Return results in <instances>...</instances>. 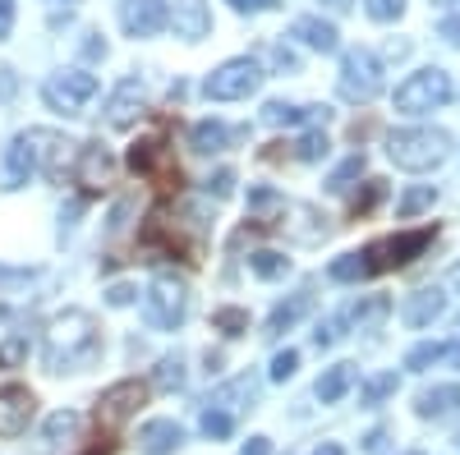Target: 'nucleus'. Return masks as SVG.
<instances>
[{"mask_svg":"<svg viewBox=\"0 0 460 455\" xmlns=\"http://www.w3.org/2000/svg\"><path fill=\"white\" fill-rule=\"evenodd\" d=\"M410 455H419V451H410Z\"/></svg>","mask_w":460,"mask_h":455,"instance_id":"nucleus-52","label":"nucleus"},{"mask_svg":"<svg viewBox=\"0 0 460 455\" xmlns=\"http://www.w3.org/2000/svg\"><path fill=\"white\" fill-rule=\"evenodd\" d=\"M212 322H217V331H226V336H244V331H249V313H244V309H217Z\"/></svg>","mask_w":460,"mask_h":455,"instance_id":"nucleus-32","label":"nucleus"},{"mask_svg":"<svg viewBox=\"0 0 460 455\" xmlns=\"http://www.w3.org/2000/svg\"><path fill=\"white\" fill-rule=\"evenodd\" d=\"M438 313H442V290H419V294L405 303V322H410V327H429Z\"/></svg>","mask_w":460,"mask_h":455,"instance_id":"nucleus-23","label":"nucleus"},{"mask_svg":"<svg viewBox=\"0 0 460 455\" xmlns=\"http://www.w3.org/2000/svg\"><path fill=\"white\" fill-rule=\"evenodd\" d=\"M203 433L208 437H230V433H235V414H230V409H203Z\"/></svg>","mask_w":460,"mask_h":455,"instance_id":"nucleus-31","label":"nucleus"},{"mask_svg":"<svg viewBox=\"0 0 460 455\" xmlns=\"http://www.w3.org/2000/svg\"><path fill=\"white\" fill-rule=\"evenodd\" d=\"M327 10H350V0H323Z\"/></svg>","mask_w":460,"mask_h":455,"instance_id":"nucleus-50","label":"nucleus"},{"mask_svg":"<svg viewBox=\"0 0 460 455\" xmlns=\"http://www.w3.org/2000/svg\"><path fill=\"white\" fill-rule=\"evenodd\" d=\"M433 203V188H414V194L401 198V216H414V212H424Z\"/></svg>","mask_w":460,"mask_h":455,"instance_id":"nucleus-39","label":"nucleus"},{"mask_svg":"<svg viewBox=\"0 0 460 455\" xmlns=\"http://www.w3.org/2000/svg\"><path fill=\"white\" fill-rule=\"evenodd\" d=\"M382 194H387V184H382V179H368V184H364V194H355V203H350V216H355V221L368 216V212L382 203Z\"/></svg>","mask_w":460,"mask_h":455,"instance_id":"nucleus-30","label":"nucleus"},{"mask_svg":"<svg viewBox=\"0 0 460 455\" xmlns=\"http://www.w3.org/2000/svg\"><path fill=\"white\" fill-rule=\"evenodd\" d=\"M359 171H364V157H350V162H345V166L332 175V184H327V188H332V194H341V188H350V179H355Z\"/></svg>","mask_w":460,"mask_h":455,"instance_id":"nucleus-38","label":"nucleus"},{"mask_svg":"<svg viewBox=\"0 0 460 455\" xmlns=\"http://www.w3.org/2000/svg\"><path fill=\"white\" fill-rule=\"evenodd\" d=\"M230 5H235L240 14H262V10H272L277 0H230Z\"/></svg>","mask_w":460,"mask_h":455,"instance_id":"nucleus-43","label":"nucleus"},{"mask_svg":"<svg viewBox=\"0 0 460 455\" xmlns=\"http://www.w3.org/2000/svg\"><path fill=\"white\" fill-rule=\"evenodd\" d=\"M93 92H97V79H93L88 69H60V74H51L47 88H42L47 106L60 110V116H79Z\"/></svg>","mask_w":460,"mask_h":455,"instance_id":"nucleus-9","label":"nucleus"},{"mask_svg":"<svg viewBox=\"0 0 460 455\" xmlns=\"http://www.w3.org/2000/svg\"><path fill=\"white\" fill-rule=\"evenodd\" d=\"M368 19H377V23H392V19H401L405 14V0H368Z\"/></svg>","mask_w":460,"mask_h":455,"instance_id":"nucleus-34","label":"nucleus"},{"mask_svg":"<svg viewBox=\"0 0 460 455\" xmlns=\"http://www.w3.org/2000/svg\"><path fill=\"white\" fill-rule=\"evenodd\" d=\"M295 368H299V354H295V350H281V354L272 359V377H277V382H286Z\"/></svg>","mask_w":460,"mask_h":455,"instance_id":"nucleus-40","label":"nucleus"},{"mask_svg":"<svg viewBox=\"0 0 460 455\" xmlns=\"http://www.w3.org/2000/svg\"><path fill=\"white\" fill-rule=\"evenodd\" d=\"M74 184H84V194H106L111 179H115V162L102 143H84L79 147V166L69 171Z\"/></svg>","mask_w":460,"mask_h":455,"instance_id":"nucleus-13","label":"nucleus"},{"mask_svg":"<svg viewBox=\"0 0 460 455\" xmlns=\"http://www.w3.org/2000/svg\"><path fill=\"white\" fill-rule=\"evenodd\" d=\"M74 433H79V414L60 409V414H51L47 428H42V446H60V437H74Z\"/></svg>","mask_w":460,"mask_h":455,"instance_id":"nucleus-26","label":"nucleus"},{"mask_svg":"<svg viewBox=\"0 0 460 455\" xmlns=\"http://www.w3.org/2000/svg\"><path fill=\"white\" fill-rule=\"evenodd\" d=\"M414 409L424 414V419H442V414H456V409H460V387H433V391L419 396Z\"/></svg>","mask_w":460,"mask_h":455,"instance_id":"nucleus-21","label":"nucleus"},{"mask_svg":"<svg viewBox=\"0 0 460 455\" xmlns=\"http://www.w3.org/2000/svg\"><path fill=\"white\" fill-rule=\"evenodd\" d=\"M447 350H451V346H438V340H433V346H414V350L405 354V368H424V363H438Z\"/></svg>","mask_w":460,"mask_h":455,"instance_id":"nucleus-35","label":"nucleus"},{"mask_svg":"<svg viewBox=\"0 0 460 455\" xmlns=\"http://www.w3.org/2000/svg\"><path fill=\"white\" fill-rule=\"evenodd\" d=\"M14 32V0H0V42Z\"/></svg>","mask_w":460,"mask_h":455,"instance_id":"nucleus-42","label":"nucleus"},{"mask_svg":"<svg viewBox=\"0 0 460 455\" xmlns=\"http://www.w3.org/2000/svg\"><path fill=\"white\" fill-rule=\"evenodd\" d=\"M387 391H396V377L387 372V377H377V382H368V391H364V405H377Z\"/></svg>","mask_w":460,"mask_h":455,"instance_id":"nucleus-41","label":"nucleus"},{"mask_svg":"<svg viewBox=\"0 0 460 455\" xmlns=\"http://www.w3.org/2000/svg\"><path fill=\"white\" fill-rule=\"evenodd\" d=\"M295 37L314 51H336V28L323 19H295Z\"/></svg>","mask_w":460,"mask_h":455,"instance_id":"nucleus-22","label":"nucleus"},{"mask_svg":"<svg viewBox=\"0 0 460 455\" xmlns=\"http://www.w3.org/2000/svg\"><path fill=\"white\" fill-rule=\"evenodd\" d=\"M382 60L373 56V51H345V60H341V97L345 101H373L377 92H382Z\"/></svg>","mask_w":460,"mask_h":455,"instance_id":"nucleus-7","label":"nucleus"},{"mask_svg":"<svg viewBox=\"0 0 460 455\" xmlns=\"http://www.w3.org/2000/svg\"><path fill=\"white\" fill-rule=\"evenodd\" d=\"M189 313V290L175 281V276H157L147 285V299H143V318L147 327H157V331H175Z\"/></svg>","mask_w":460,"mask_h":455,"instance_id":"nucleus-6","label":"nucleus"},{"mask_svg":"<svg viewBox=\"0 0 460 455\" xmlns=\"http://www.w3.org/2000/svg\"><path fill=\"white\" fill-rule=\"evenodd\" d=\"M433 240H438V231H433V225H424V231H405V235H392V240H373V244L364 249V267H368V276L396 272V267H405V262H414V258L424 253Z\"/></svg>","mask_w":460,"mask_h":455,"instance_id":"nucleus-3","label":"nucleus"},{"mask_svg":"<svg viewBox=\"0 0 460 455\" xmlns=\"http://www.w3.org/2000/svg\"><path fill=\"white\" fill-rule=\"evenodd\" d=\"M32 171H37V166H32V152H28V143H23V134H19V138L10 143V152H5V166H0V184H5V188H23Z\"/></svg>","mask_w":460,"mask_h":455,"instance_id":"nucleus-18","label":"nucleus"},{"mask_svg":"<svg viewBox=\"0 0 460 455\" xmlns=\"http://www.w3.org/2000/svg\"><path fill=\"white\" fill-rule=\"evenodd\" d=\"M267 125H309V120H327V106H286V101H272L262 110Z\"/></svg>","mask_w":460,"mask_h":455,"instance_id":"nucleus-20","label":"nucleus"},{"mask_svg":"<svg viewBox=\"0 0 460 455\" xmlns=\"http://www.w3.org/2000/svg\"><path fill=\"white\" fill-rule=\"evenodd\" d=\"M295 152L290 157H299V162H318V157H327V138L323 134H304L299 143H290Z\"/></svg>","mask_w":460,"mask_h":455,"instance_id":"nucleus-33","label":"nucleus"},{"mask_svg":"<svg viewBox=\"0 0 460 455\" xmlns=\"http://www.w3.org/2000/svg\"><path fill=\"white\" fill-rule=\"evenodd\" d=\"M138 110H143V88H138V79H125L111 97V125H129Z\"/></svg>","mask_w":460,"mask_h":455,"instance_id":"nucleus-19","label":"nucleus"},{"mask_svg":"<svg viewBox=\"0 0 460 455\" xmlns=\"http://www.w3.org/2000/svg\"><path fill=\"white\" fill-rule=\"evenodd\" d=\"M442 32H447V37H451V42L460 47V19H447V23H442Z\"/></svg>","mask_w":460,"mask_h":455,"instance_id":"nucleus-48","label":"nucleus"},{"mask_svg":"<svg viewBox=\"0 0 460 455\" xmlns=\"http://www.w3.org/2000/svg\"><path fill=\"white\" fill-rule=\"evenodd\" d=\"M350 382H355V372H350V363H336L327 377H318V400L323 405H336L345 391H350Z\"/></svg>","mask_w":460,"mask_h":455,"instance_id":"nucleus-24","label":"nucleus"},{"mask_svg":"<svg viewBox=\"0 0 460 455\" xmlns=\"http://www.w3.org/2000/svg\"><path fill=\"white\" fill-rule=\"evenodd\" d=\"M129 299H134L129 285H115V290H111V303H129Z\"/></svg>","mask_w":460,"mask_h":455,"instance_id":"nucleus-47","label":"nucleus"},{"mask_svg":"<svg viewBox=\"0 0 460 455\" xmlns=\"http://www.w3.org/2000/svg\"><path fill=\"white\" fill-rule=\"evenodd\" d=\"M166 0H120V23L129 37H152L166 28Z\"/></svg>","mask_w":460,"mask_h":455,"instance_id":"nucleus-15","label":"nucleus"},{"mask_svg":"<svg viewBox=\"0 0 460 455\" xmlns=\"http://www.w3.org/2000/svg\"><path fill=\"white\" fill-rule=\"evenodd\" d=\"M180 382H184L180 359H162V363H157V387H162V391H175Z\"/></svg>","mask_w":460,"mask_h":455,"instance_id":"nucleus-37","label":"nucleus"},{"mask_svg":"<svg viewBox=\"0 0 460 455\" xmlns=\"http://www.w3.org/2000/svg\"><path fill=\"white\" fill-rule=\"evenodd\" d=\"M230 184H235V175H230V171H221V175H217V179H212L208 188H217V194L226 198V194H230Z\"/></svg>","mask_w":460,"mask_h":455,"instance_id":"nucleus-46","label":"nucleus"},{"mask_svg":"<svg viewBox=\"0 0 460 455\" xmlns=\"http://www.w3.org/2000/svg\"><path fill=\"white\" fill-rule=\"evenodd\" d=\"M447 147H451V138L442 129H396L387 138V157L401 171H433L447 157Z\"/></svg>","mask_w":460,"mask_h":455,"instance_id":"nucleus-2","label":"nucleus"},{"mask_svg":"<svg viewBox=\"0 0 460 455\" xmlns=\"http://www.w3.org/2000/svg\"><path fill=\"white\" fill-rule=\"evenodd\" d=\"M226 138H230V129H226L221 120H203V125H194V147H199V152H221Z\"/></svg>","mask_w":460,"mask_h":455,"instance_id":"nucleus-27","label":"nucleus"},{"mask_svg":"<svg viewBox=\"0 0 460 455\" xmlns=\"http://www.w3.org/2000/svg\"><path fill=\"white\" fill-rule=\"evenodd\" d=\"M28 359V340L23 336H14V340H5V346H0V368H19Z\"/></svg>","mask_w":460,"mask_h":455,"instance_id":"nucleus-36","label":"nucleus"},{"mask_svg":"<svg viewBox=\"0 0 460 455\" xmlns=\"http://www.w3.org/2000/svg\"><path fill=\"white\" fill-rule=\"evenodd\" d=\"M84 455H115V437H97Z\"/></svg>","mask_w":460,"mask_h":455,"instance_id":"nucleus-45","label":"nucleus"},{"mask_svg":"<svg viewBox=\"0 0 460 455\" xmlns=\"http://www.w3.org/2000/svg\"><path fill=\"white\" fill-rule=\"evenodd\" d=\"M240 455H272V442H267V437H249V446Z\"/></svg>","mask_w":460,"mask_h":455,"instance_id":"nucleus-44","label":"nucleus"},{"mask_svg":"<svg viewBox=\"0 0 460 455\" xmlns=\"http://www.w3.org/2000/svg\"><path fill=\"white\" fill-rule=\"evenodd\" d=\"M166 23L184 42H199V37L212 32V10H208V0H175V10H166Z\"/></svg>","mask_w":460,"mask_h":455,"instance_id":"nucleus-16","label":"nucleus"},{"mask_svg":"<svg viewBox=\"0 0 460 455\" xmlns=\"http://www.w3.org/2000/svg\"><path fill=\"white\" fill-rule=\"evenodd\" d=\"M147 405V382H138V377H125V382H115L102 391L97 400V424L102 428H120L125 419H134V414Z\"/></svg>","mask_w":460,"mask_h":455,"instance_id":"nucleus-10","label":"nucleus"},{"mask_svg":"<svg viewBox=\"0 0 460 455\" xmlns=\"http://www.w3.org/2000/svg\"><path fill=\"white\" fill-rule=\"evenodd\" d=\"M56 5H79V0H56Z\"/></svg>","mask_w":460,"mask_h":455,"instance_id":"nucleus-51","label":"nucleus"},{"mask_svg":"<svg viewBox=\"0 0 460 455\" xmlns=\"http://www.w3.org/2000/svg\"><path fill=\"white\" fill-rule=\"evenodd\" d=\"M32 414H37V396H32L28 387H19V382H5V387H0V437L28 433Z\"/></svg>","mask_w":460,"mask_h":455,"instance_id":"nucleus-14","label":"nucleus"},{"mask_svg":"<svg viewBox=\"0 0 460 455\" xmlns=\"http://www.w3.org/2000/svg\"><path fill=\"white\" fill-rule=\"evenodd\" d=\"M314 455H345V451H341V446H336V442H323V446H318V451H314Z\"/></svg>","mask_w":460,"mask_h":455,"instance_id":"nucleus-49","label":"nucleus"},{"mask_svg":"<svg viewBox=\"0 0 460 455\" xmlns=\"http://www.w3.org/2000/svg\"><path fill=\"white\" fill-rule=\"evenodd\" d=\"M97 350H102V331H97L93 313L69 309V313L51 318V327H47V368L51 372H79L97 359Z\"/></svg>","mask_w":460,"mask_h":455,"instance_id":"nucleus-1","label":"nucleus"},{"mask_svg":"<svg viewBox=\"0 0 460 455\" xmlns=\"http://www.w3.org/2000/svg\"><path fill=\"white\" fill-rule=\"evenodd\" d=\"M451 97V79L442 69H419L410 74V79L396 88V110L401 116H429V110H438L442 101Z\"/></svg>","mask_w":460,"mask_h":455,"instance_id":"nucleus-4","label":"nucleus"},{"mask_svg":"<svg viewBox=\"0 0 460 455\" xmlns=\"http://www.w3.org/2000/svg\"><path fill=\"white\" fill-rule=\"evenodd\" d=\"M23 143H28V152H32V166L42 171L47 179L65 184V171H69V152H74V143H69L65 134H56V129H28V134H23Z\"/></svg>","mask_w":460,"mask_h":455,"instance_id":"nucleus-11","label":"nucleus"},{"mask_svg":"<svg viewBox=\"0 0 460 455\" xmlns=\"http://www.w3.org/2000/svg\"><path fill=\"white\" fill-rule=\"evenodd\" d=\"M309 309H314V294H295L290 303H281V309L272 313V322H267V331H277V336H281V331H290V327H295V322H299L304 313H309Z\"/></svg>","mask_w":460,"mask_h":455,"instance_id":"nucleus-25","label":"nucleus"},{"mask_svg":"<svg viewBox=\"0 0 460 455\" xmlns=\"http://www.w3.org/2000/svg\"><path fill=\"white\" fill-rule=\"evenodd\" d=\"M249 267H253L262 281H272V276H286V272H290V258L267 253V249H262V253H253V258H249Z\"/></svg>","mask_w":460,"mask_h":455,"instance_id":"nucleus-29","label":"nucleus"},{"mask_svg":"<svg viewBox=\"0 0 460 455\" xmlns=\"http://www.w3.org/2000/svg\"><path fill=\"white\" fill-rule=\"evenodd\" d=\"M258 83H262L258 60L240 56V60H226L221 69H212V74H208V83H203V92H208L212 101H240V97L258 92Z\"/></svg>","mask_w":460,"mask_h":455,"instance_id":"nucleus-8","label":"nucleus"},{"mask_svg":"<svg viewBox=\"0 0 460 455\" xmlns=\"http://www.w3.org/2000/svg\"><path fill=\"white\" fill-rule=\"evenodd\" d=\"M180 442H184V428L175 419H152L138 433V451L143 455H171V451H180Z\"/></svg>","mask_w":460,"mask_h":455,"instance_id":"nucleus-17","label":"nucleus"},{"mask_svg":"<svg viewBox=\"0 0 460 455\" xmlns=\"http://www.w3.org/2000/svg\"><path fill=\"white\" fill-rule=\"evenodd\" d=\"M138 244L147 249V253H157V258H180V262H199L194 258V244H189L175 225L162 216V212H152L147 221H143V231H138Z\"/></svg>","mask_w":460,"mask_h":455,"instance_id":"nucleus-12","label":"nucleus"},{"mask_svg":"<svg viewBox=\"0 0 460 455\" xmlns=\"http://www.w3.org/2000/svg\"><path fill=\"white\" fill-rule=\"evenodd\" d=\"M442 5H447V0H442Z\"/></svg>","mask_w":460,"mask_h":455,"instance_id":"nucleus-53","label":"nucleus"},{"mask_svg":"<svg viewBox=\"0 0 460 455\" xmlns=\"http://www.w3.org/2000/svg\"><path fill=\"white\" fill-rule=\"evenodd\" d=\"M129 171L134 175H143V179H152V184H162V188H180V166H175V152L166 147V138H138L134 147H129Z\"/></svg>","mask_w":460,"mask_h":455,"instance_id":"nucleus-5","label":"nucleus"},{"mask_svg":"<svg viewBox=\"0 0 460 455\" xmlns=\"http://www.w3.org/2000/svg\"><path fill=\"white\" fill-rule=\"evenodd\" d=\"M327 276H332V281H364V276H368L364 253H345V258H336L332 267H327Z\"/></svg>","mask_w":460,"mask_h":455,"instance_id":"nucleus-28","label":"nucleus"}]
</instances>
